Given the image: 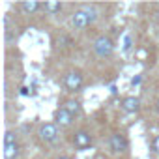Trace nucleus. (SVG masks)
Instances as JSON below:
<instances>
[{"label": "nucleus", "instance_id": "f257e3e1", "mask_svg": "<svg viewBox=\"0 0 159 159\" xmlns=\"http://www.w3.org/2000/svg\"><path fill=\"white\" fill-rule=\"evenodd\" d=\"M98 19V11L94 6H83V8H79L73 11L71 15V25L73 28L77 30H84L86 26H90L94 21Z\"/></svg>", "mask_w": 159, "mask_h": 159}, {"label": "nucleus", "instance_id": "f03ea898", "mask_svg": "<svg viewBox=\"0 0 159 159\" xmlns=\"http://www.w3.org/2000/svg\"><path fill=\"white\" fill-rule=\"evenodd\" d=\"M94 52H96L98 56H101V58L111 56V54L114 52V43H112V39H111L109 36H99V38L94 41Z\"/></svg>", "mask_w": 159, "mask_h": 159}, {"label": "nucleus", "instance_id": "7ed1b4c3", "mask_svg": "<svg viewBox=\"0 0 159 159\" xmlns=\"http://www.w3.org/2000/svg\"><path fill=\"white\" fill-rule=\"evenodd\" d=\"M39 139L45 142V144H51V142H56L58 139V125L56 124H43L39 127Z\"/></svg>", "mask_w": 159, "mask_h": 159}, {"label": "nucleus", "instance_id": "20e7f679", "mask_svg": "<svg viewBox=\"0 0 159 159\" xmlns=\"http://www.w3.org/2000/svg\"><path fill=\"white\" fill-rule=\"evenodd\" d=\"M64 86H66L69 92L81 90V86H83V75L79 73V71H69V73H66V77H64Z\"/></svg>", "mask_w": 159, "mask_h": 159}, {"label": "nucleus", "instance_id": "39448f33", "mask_svg": "<svg viewBox=\"0 0 159 159\" xmlns=\"http://www.w3.org/2000/svg\"><path fill=\"white\" fill-rule=\"evenodd\" d=\"M73 144H75L77 150H86V148L92 146V135H90L88 131H84V129L77 131V133L73 135Z\"/></svg>", "mask_w": 159, "mask_h": 159}, {"label": "nucleus", "instance_id": "423d86ee", "mask_svg": "<svg viewBox=\"0 0 159 159\" xmlns=\"http://www.w3.org/2000/svg\"><path fill=\"white\" fill-rule=\"evenodd\" d=\"M109 146H111L112 152L120 153V152H125L129 144H127V139H125L122 133H112L111 139H109Z\"/></svg>", "mask_w": 159, "mask_h": 159}, {"label": "nucleus", "instance_id": "0eeeda50", "mask_svg": "<svg viewBox=\"0 0 159 159\" xmlns=\"http://www.w3.org/2000/svg\"><path fill=\"white\" fill-rule=\"evenodd\" d=\"M54 124L60 125V127H67V125L73 124V114L67 112L64 107H60V109L54 111Z\"/></svg>", "mask_w": 159, "mask_h": 159}, {"label": "nucleus", "instance_id": "6e6552de", "mask_svg": "<svg viewBox=\"0 0 159 159\" xmlns=\"http://www.w3.org/2000/svg\"><path fill=\"white\" fill-rule=\"evenodd\" d=\"M122 109H124L125 112H137V111L140 109V101H139V98H133V96L124 98V99H122Z\"/></svg>", "mask_w": 159, "mask_h": 159}, {"label": "nucleus", "instance_id": "1a4fd4ad", "mask_svg": "<svg viewBox=\"0 0 159 159\" xmlns=\"http://www.w3.org/2000/svg\"><path fill=\"white\" fill-rule=\"evenodd\" d=\"M43 6L39 2H36V0H25V2H21V10L28 15H34L36 11H39Z\"/></svg>", "mask_w": 159, "mask_h": 159}, {"label": "nucleus", "instance_id": "9d476101", "mask_svg": "<svg viewBox=\"0 0 159 159\" xmlns=\"http://www.w3.org/2000/svg\"><path fill=\"white\" fill-rule=\"evenodd\" d=\"M19 157V144L4 146V159H17Z\"/></svg>", "mask_w": 159, "mask_h": 159}, {"label": "nucleus", "instance_id": "9b49d317", "mask_svg": "<svg viewBox=\"0 0 159 159\" xmlns=\"http://www.w3.org/2000/svg\"><path fill=\"white\" fill-rule=\"evenodd\" d=\"M67 112H71L73 116L75 114H79V112H81V103H79V101H75V99H67L64 105H62Z\"/></svg>", "mask_w": 159, "mask_h": 159}, {"label": "nucleus", "instance_id": "f8f14e48", "mask_svg": "<svg viewBox=\"0 0 159 159\" xmlns=\"http://www.w3.org/2000/svg\"><path fill=\"white\" fill-rule=\"evenodd\" d=\"M62 4L60 2H47V4H43V10L47 11V13H51V15H56V13H60L62 11Z\"/></svg>", "mask_w": 159, "mask_h": 159}, {"label": "nucleus", "instance_id": "ddd939ff", "mask_svg": "<svg viewBox=\"0 0 159 159\" xmlns=\"http://www.w3.org/2000/svg\"><path fill=\"white\" fill-rule=\"evenodd\" d=\"M8 144H17V133L6 131V135H4V146H8Z\"/></svg>", "mask_w": 159, "mask_h": 159}, {"label": "nucleus", "instance_id": "4468645a", "mask_svg": "<svg viewBox=\"0 0 159 159\" xmlns=\"http://www.w3.org/2000/svg\"><path fill=\"white\" fill-rule=\"evenodd\" d=\"M153 150H155V152L159 153V135H157V137L153 139Z\"/></svg>", "mask_w": 159, "mask_h": 159}, {"label": "nucleus", "instance_id": "2eb2a0df", "mask_svg": "<svg viewBox=\"0 0 159 159\" xmlns=\"http://www.w3.org/2000/svg\"><path fill=\"white\" fill-rule=\"evenodd\" d=\"M129 45H131V38L127 36V38H125V45H124V49L127 51V49H129Z\"/></svg>", "mask_w": 159, "mask_h": 159}, {"label": "nucleus", "instance_id": "dca6fc26", "mask_svg": "<svg viewBox=\"0 0 159 159\" xmlns=\"http://www.w3.org/2000/svg\"><path fill=\"white\" fill-rule=\"evenodd\" d=\"M58 159H71V157H66V155H64V157H58Z\"/></svg>", "mask_w": 159, "mask_h": 159}, {"label": "nucleus", "instance_id": "f3484780", "mask_svg": "<svg viewBox=\"0 0 159 159\" xmlns=\"http://www.w3.org/2000/svg\"><path fill=\"white\" fill-rule=\"evenodd\" d=\"M157 111H159V101H157Z\"/></svg>", "mask_w": 159, "mask_h": 159}, {"label": "nucleus", "instance_id": "a211bd4d", "mask_svg": "<svg viewBox=\"0 0 159 159\" xmlns=\"http://www.w3.org/2000/svg\"><path fill=\"white\" fill-rule=\"evenodd\" d=\"M157 15H159V8H157Z\"/></svg>", "mask_w": 159, "mask_h": 159}]
</instances>
